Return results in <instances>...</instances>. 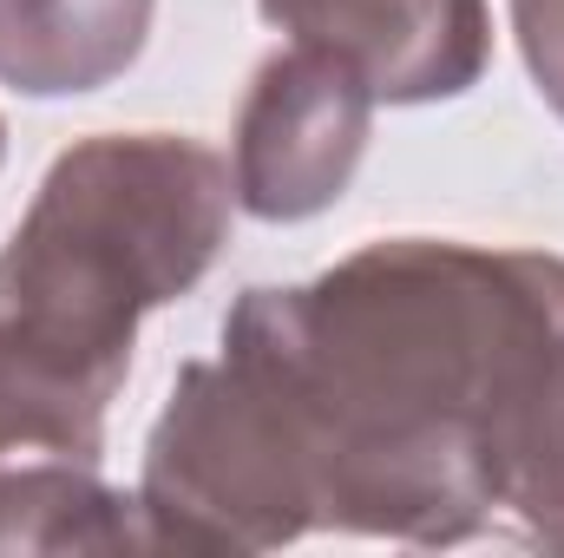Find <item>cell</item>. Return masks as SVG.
Returning a JSON list of instances; mask_svg holds the SVG:
<instances>
[{
    "mask_svg": "<svg viewBox=\"0 0 564 558\" xmlns=\"http://www.w3.org/2000/svg\"><path fill=\"white\" fill-rule=\"evenodd\" d=\"M519 7V33L532 53V73L545 79V93L564 112V0H512Z\"/></svg>",
    "mask_w": 564,
    "mask_h": 558,
    "instance_id": "277c9868",
    "label": "cell"
},
{
    "mask_svg": "<svg viewBox=\"0 0 564 558\" xmlns=\"http://www.w3.org/2000/svg\"><path fill=\"white\" fill-rule=\"evenodd\" d=\"M151 0H0V73L20 93H86L144 40Z\"/></svg>",
    "mask_w": 564,
    "mask_h": 558,
    "instance_id": "3957f363",
    "label": "cell"
},
{
    "mask_svg": "<svg viewBox=\"0 0 564 558\" xmlns=\"http://www.w3.org/2000/svg\"><path fill=\"white\" fill-rule=\"evenodd\" d=\"M263 13L348 60L388 99L459 93L486 53L479 0H263Z\"/></svg>",
    "mask_w": 564,
    "mask_h": 558,
    "instance_id": "7a4b0ae2",
    "label": "cell"
},
{
    "mask_svg": "<svg viewBox=\"0 0 564 558\" xmlns=\"http://www.w3.org/2000/svg\"><path fill=\"white\" fill-rule=\"evenodd\" d=\"M368 79L308 46L263 73V93L243 119V204L263 217H308L341 184L368 132Z\"/></svg>",
    "mask_w": 564,
    "mask_h": 558,
    "instance_id": "6da1fadb",
    "label": "cell"
}]
</instances>
